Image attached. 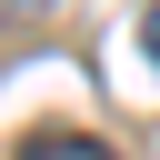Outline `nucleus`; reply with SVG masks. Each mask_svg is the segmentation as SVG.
Here are the masks:
<instances>
[{"mask_svg":"<svg viewBox=\"0 0 160 160\" xmlns=\"http://www.w3.org/2000/svg\"><path fill=\"white\" fill-rule=\"evenodd\" d=\"M20 160H110V150H100L90 130H30V140H20Z\"/></svg>","mask_w":160,"mask_h":160,"instance_id":"1","label":"nucleus"},{"mask_svg":"<svg viewBox=\"0 0 160 160\" xmlns=\"http://www.w3.org/2000/svg\"><path fill=\"white\" fill-rule=\"evenodd\" d=\"M140 40H150V60H160V10H150V20H140Z\"/></svg>","mask_w":160,"mask_h":160,"instance_id":"2","label":"nucleus"},{"mask_svg":"<svg viewBox=\"0 0 160 160\" xmlns=\"http://www.w3.org/2000/svg\"><path fill=\"white\" fill-rule=\"evenodd\" d=\"M0 10H40V0H0Z\"/></svg>","mask_w":160,"mask_h":160,"instance_id":"3","label":"nucleus"}]
</instances>
